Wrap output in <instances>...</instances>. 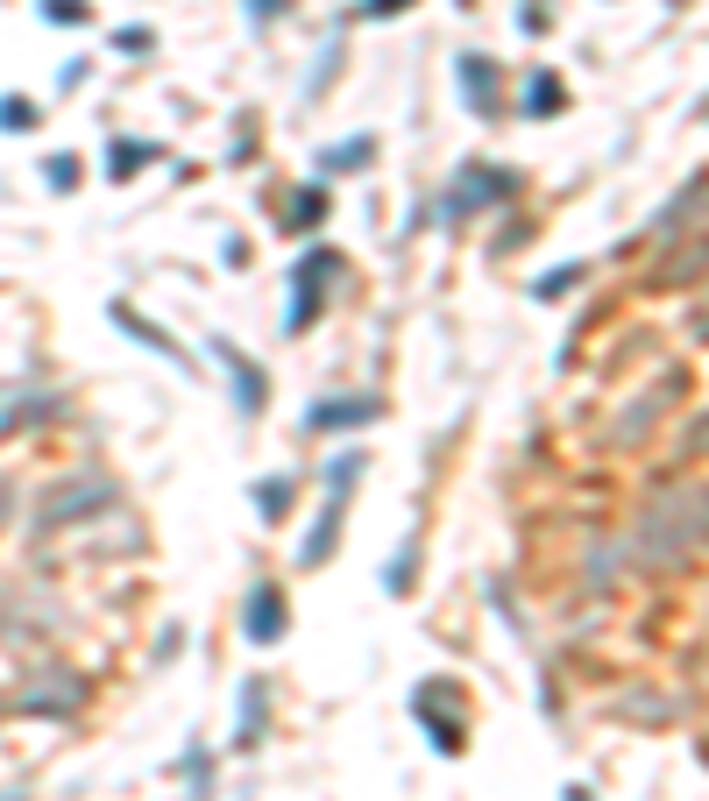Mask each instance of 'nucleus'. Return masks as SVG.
<instances>
[{
    "instance_id": "nucleus-1",
    "label": "nucleus",
    "mask_w": 709,
    "mask_h": 801,
    "mask_svg": "<svg viewBox=\"0 0 709 801\" xmlns=\"http://www.w3.org/2000/svg\"><path fill=\"white\" fill-rule=\"evenodd\" d=\"M284 589L277 582H256V596H249V638H256V646H277V638H284Z\"/></svg>"
},
{
    "instance_id": "nucleus-2",
    "label": "nucleus",
    "mask_w": 709,
    "mask_h": 801,
    "mask_svg": "<svg viewBox=\"0 0 709 801\" xmlns=\"http://www.w3.org/2000/svg\"><path fill=\"white\" fill-rule=\"evenodd\" d=\"M227 369H234V383H242V412L256 419V412H263V369H256V362H242L234 348H227Z\"/></svg>"
},
{
    "instance_id": "nucleus-3",
    "label": "nucleus",
    "mask_w": 709,
    "mask_h": 801,
    "mask_svg": "<svg viewBox=\"0 0 709 801\" xmlns=\"http://www.w3.org/2000/svg\"><path fill=\"white\" fill-rule=\"evenodd\" d=\"M376 405L369 397H327V412H312V426H348V419H369Z\"/></svg>"
},
{
    "instance_id": "nucleus-4",
    "label": "nucleus",
    "mask_w": 709,
    "mask_h": 801,
    "mask_svg": "<svg viewBox=\"0 0 709 801\" xmlns=\"http://www.w3.org/2000/svg\"><path fill=\"white\" fill-rule=\"evenodd\" d=\"M256 504H263L270 525H284V511H291V483H277V475H270V483H256Z\"/></svg>"
},
{
    "instance_id": "nucleus-5",
    "label": "nucleus",
    "mask_w": 709,
    "mask_h": 801,
    "mask_svg": "<svg viewBox=\"0 0 709 801\" xmlns=\"http://www.w3.org/2000/svg\"><path fill=\"white\" fill-rule=\"evenodd\" d=\"M461 78H468V100L490 107V57H461Z\"/></svg>"
},
{
    "instance_id": "nucleus-6",
    "label": "nucleus",
    "mask_w": 709,
    "mask_h": 801,
    "mask_svg": "<svg viewBox=\"0 0 709 801\" xmlns=\"http://www.w3.org/2000/svg\"><path fill=\"white\" fill-rule=\"evenodd\" d=\"M561 100V86H554V78H532V93H525V107L532 114H546V107H554Z\"/></svg>"
},
{
    "instance_id": "nucleus-7",
    "label": "nucleus",
    "mask_w": 709,
    "mask_h": 801,
    "mask_svg": "<svg viewBox=\"0 0 709 801\" xmlns=\"http://www.w3.org/2000/svg\"><path fill=\"white\" fill-rule=\"evenodd\" d=\"M0 121H8V128H36V107L29 100H0Z\"/></svg>"
},
{
    "instance_id": "nucleus-8",
    "label": "nucleus",
    "mask_w": 709,
    "mask_h": 801,
    "mask_svg": "<svg viewBox=\"0 0 709 801\" xmlns=\"http://www.w3.org/2000/svg\"><path fill=\"white\" fill-rule=\"evenodd\" d=\"M50 22H86V0H43Z\"/></svg>"
},
{
    "instance_id": "nucleus-9",
    "label": "nucleus",
    "mask_w": 709,
    "mask_h": 801,
    "mask_svg": "<svg viewBox=\"0 0 709 801\" xmlns=\"http://www.w3.org/2000/svg\"><path fill=\"white\" fill-rule=\"evenodd\" d=\"M50 185H57V192L78 185V156H50Z\"/></svg>"
},
{
    "instance_id": "nucleus-10",
    "label": "nucleus",
    "mask_w": 709,
    "mask_h": 801,
    "mask_svg": "<svg viewBox=\"0 0 709 801\" xmlns=\"http://www.w3.org/2000/svg\"><path fill=\"white\" fill-rule=\"evenodd\" d=\"M575 277H582V270H554V277H539V298H561Z\"/></svg>"
},
{
    "instance_id": "nucleus-11",
    "label": "nucleus",
    "mask_w": 709,
    "mask_h": 801,
    "mask_svg": "<svg viewBox=\"0 0 709 801\" xmlns=\"http://www.w3.org/2000/svg\"><path fill=\"white\" fill-rule=\"evenodd\" d=\"M390 8H405V0H369V15H390Z\"/></svg>"
},
{
    "instance_id": "nucleus-12",
    "label": "nucleus",
    "mask_w": 709,
    "mask_h": 801,
    "mask_svg": "<svg viewBox=\"0 0 709 801\" xmlns=\"http://www.w3.org/2000/svg\"><path fill=\"white\" fill-rule=\"evenodd\" d=\"M568 801H589V794H582V787H575V794H568Z\"/></svg>"
}]
</instances>
